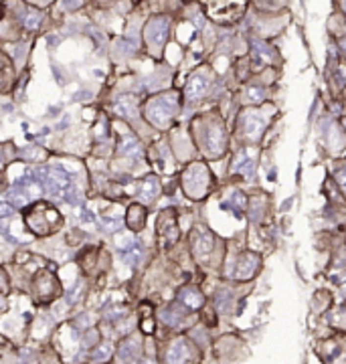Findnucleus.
<instances>
[{"label": "nucleus", "instance_id": "nucleus-23", "mask_svg": "<svg viewBox=\"0 0 346 364\" xmlns=\"http://www.w3.org/2000/svg\"><path fill=\"white\" fill-rule=\"evenodd\" d=\"M59 6L63 12H75L85 6V0H59Z\"/></svg>", "mask_w": 346, "mask_h": 364}, {"label": "nucleus", "instance_id": "nucleus-3", "mask_svg": "<svg viewBox=\"0 0 346 364\" xmlns=\"http://www.w3.org/2000/svg\"><path fill=\"white\" fill-rule=\"evenodd\" d=\"M168 33H170V19L168 17H154L150 19L144 26V39L146 45L154 51H162V47L168 41Z\"/></svg>", "mask_w": 346, "mask_h": 364}, {"label": "nucleus", "instance_id": "nucleus-1", "mask_svg": "<svg viewBox=\"0 0 346 364\" xmlns=\"http://www.w3.org/2000/svg\"><path fill=\"white\" fill-rule=\"evenodd\" d=\"M21 217H23L26 231L33 233L39 239L55 237L59 231H61V227L65 223V219H63L61 212H59V208L47 199L33 201L31 205L21 210Z\"/></svg>", "mask_w": 346, "mask_h": 364}, {"label": "nucleus", "instance_id": "nucleus-18", "mask_svg": "<svg viewBox=\"0 0 346 364\" xmlns=\"http://www.w3.org/2000/svg\"><path fill=\"white\" fill-rule=\"evenodd\" d=\"M178 299L183 301L185 308H188V310H199L205 303V297H203V294L197 290V287H185V290H180Z\"/></svg>", "mask_w": 346, "mask_h": 364}, {"label": "nucleus", "instance_id": "nucleus-22", "mask_svg": "<svg viewBox=\"0 0 346 364\" xmlns=\"http://www.w3.org/2000/svg\"><path fill=\"white\" fill-rule=\"evenodd\" d=\"M26 45L24 43H21V41H17V43H14L12 45V59L14 61H17V65H23V61H24V57H26Z\"/></svg>", "mask_w": 346, "mask_h": 364}, {"label": "nucleus", "instance_id": "nucleus-19", "mask_svg": "<svg viewBox=\"0 0 346 364\" xmlns=\"http://www.w3.org/2000/svg\"><path fill=\"white\" fill-rule=\"evenodd\" d=\"M233 170H235V172H241L245 178H249V176L255 174V164H253V160H251L247 154H241V156H237Z\"/></svg>", "mask_w": 346, "mask_h": 364}, {"label": "nucleus", "instance_id": "nucleus-17", "mask_svg": "<svg viewBox=\"0 0 346 364\" xmlns=\"http://www.w3.org/2000/svg\"><path fill=\"white\" fill-rule=\"evenodd\" d=\"M117 253H119V257H122V259H124L128 265H138V263H142V259H144V245H142L138 239H134L128 247L119 249Z\"/></svg>", "mask_w": 346, "mask_h": 364}, {"label": "nucleus", "instance_id": "nucleus-11", "mask_svg": "<svg viewBox=\"0 0 346 364\" xmlns=\"http://www.w3.org/2000/svg\"><path fill=\"white\" fill-rule=\"evenodd\" d=\"M142 356V344L136 336H132L128 340H124L119 344V350H117V358L122 364H138Z\"/></svg>", "mask_w": 346, "mask_h": 364}, {"label": "nucleus", "instance_id": "nucleus-5", "mask_svg": "<svg viewBox=\"0 0 346 364\" xmlns=\"http://www.w3.org/2000/svg\"><path fill=\"white\" fill-rule=\"evenodd\" d=\"M115 156L124 160H140L144 156V148L134 134H122L115 144Z\"/></svg>", "mask_w": 346, "mask_h": 364}, {"label": "nucleus", "instance_id": "nucleus-14", "mask_svg": "<svg viewBox=\"0 0 346 364\" xmlns=\"http://www.w3.org/2000/svg\"><path fill=\"white\" fill-rule=\"evenodd\" d=\"M194 255L199 257V259H207V257L213 253V247H215V237L208 229H199L197 235H194Z\"/></svg>", "mask_w": 346, "mask_h": 364}, {"label": "nucleus", "instance_id": "nucleus-20", "mask_svg": "<svg viewBox=\"0 0 346 364\" xmlns=\"http://www.w3.org/2000/svg\"><path fill=\"white\" fill-rule=\"evenodd\" d=\"M112 354H114V346L110 342H101L92 350V360L93 362H108L112 358Z\"/></svg>", "mask_w": 346, "mask_h": 364}, {"label": "nucleus", "instance_id": "nucleus-7", "mask_svg": "<svg viewBox=\"0 0 346 364\" xmlns=\"http://www.w3.org/2000/svg\"><path fill=\"white\" fill-rule=\"evenodd\" d=\"M112 112L119 117V119H124V121H134L138 117V99L130 95V93H124V95H119L115 97L114 101V108Z\"/></svg>", "mask_w": 346, "mask_h": 364}, {"label": "nucleus", "instance_id": "nucleus-31", "mask_svg": "<svg viewBox=\"0 0 346 364\" xmlns=\"http://www.w3.org/2000/svg\"><path fill=\"white\" fill-rule=\"evenodd\" d=\"M140 364H156L154 360H148V358H144V360H140Z\"/></svg>", "mask_w": 346, "mask_h": 364}, {"label": "nucleus", "instance_id": "nucleus-15", "mask_svg": "<svg viewBox=\"0 0 346 364\" xmlns=\"http://www.w3.org/2000/svg\"><path fill=\"white\" fill-rule=\"evenodd\" d=\"M259 267V255L255 253H245L241 259H239V265H237V279H249L255 271Z\"/></svg>", "mask_w": 346, "mask_h": 364}, {"label": "nucleus", "instance_id": "nucleus-2", "mask_svg": "<svg viewBox=\"0 0 346 364\" xmlns=\"http://www.w3.org/2000/svg\"><path fill=\"white\" fill-rule=\"evenodd\" d=\"M178 112V99L172 93H160L150 97L144 105V117L158 130H166Z\"/></svg>", "mask_w": 346, "mask_h": 364}, {"label": "nucleus", "instance_id": "nucleus-26", "mask_svg": "<svg viewBox=\"0 0 346 364\" xmlns=\"http://www.w3.org/2000/svg\"><path fill=\"white\" fill-rule=\"evenodd\" d=\"M247 99H249L251 103H259V101H263V91L257 89V87H251V89L247 91Z\"/></svg>", "mask_w": 346, "mask_h": 364}, {"label": "nucleus", "instance_id": "nucleus-28", "mask_svg": "<svg viewBox=\"0 0 346 364\" xmlns=\"http://www.w3.org/2000/svg\"><path fill=\"white\" fill-rule=\"evenodd\" d=\"M6 287H8V275H6L4 267H0V292H4Z\"/></svg>", "mask_w": 346, "mask_h": 364}, {"label": "nucleus", "instance_id": "nucleus-30", "mask_svg": "<svg viewBox=\"0 0 346 364\" xmlns=\"http://www.w3.org/2000/svg\"><path fill=\"white\" fill-rule=\"evenodd\" d=\"M33 6H39V8H43V6H49V4H53L55 0H28Z\"/></svg>", "mask_w": 346, "mask_h": 364}, {"label": "nucleus", "instance_id": "nucleus-33", "mask_svg": "<svg viewBox=\"0 0 346 364\" xmlns=\"http://www.w3.org/2000/svg\"><path fill=\"white\" fill-rule=\"evenodd\" d=\"M342 8H344V12H346V0H342Z\"/></svg>", "mask_w": 346, "mask_h": 364}, {"label": "nucleus", "instance_id": "nucleus-29", "mask_svg": "<svg viewBox=\"0 0 346 364\" xmlns=\"http://www.w3.org/2000/svg\"><path fill=\"white\" fill-rule=\"evenodd\" d=\"M336 178H338V184L346 190V168H342V170H338V174H336Z\"/></svg>", "mask_w": 346, "mask_h": 364}, {"label": "nucleus", "instance_id": "nucleus-13", "mask_svg": "<svg viewBox=\"0 0 346 364\" xmlns=\"http://www.w3.org/2000/svg\"><path fill=\"white\" fill-rule=\"evenodd\" d=\"M208 87H210V81H208L207 75L197 73V75H192L190 81L186 83L185 95H186V99H188V101H199L201 97H205V95H207Z\"/></svg>", "mask_w": 346, "mask_h": 364}, {"label": "nucleus", "instance_id": "nucleus-27", "mask_svg": "<svg viewBox=\"0 0 346 364\" xmlns=\"http://www.w3.org/2000/svg\"><path fill=\"white\" fill-rule=\"evenodd\" d=\"M77 326H79L81 330H89V328H93V326H92V314H89V312H83V314H81V318H77Z\"/></svg>", "mask_w": 346, "mask_h": 364}, {"label": "nucleus", "instance_id": "nucleus-9", "mask_svg": "<svg viewBox=\"0 0 346 364\" xmlns=\"http://www.w3.org/2000/svg\"><path fill=\"white\" fill-rule=\"evenodd\" d=\"M160 180L156 174H148L146 178H142L138 182V190H136V196L140 203H154L158 196H160Z\"/></svg>", "mask_w": 346, "mask_h": 364}, {"label": "nucleus", "instance_id": "nucleus-32", "mask_svg": "<svg viewBox=\"0 0 346 364\" xmlns=\"http://www.w3.org/2000/svg\"><path fill=\"white\" fill-rule=\"evenodd\" d=\"M342 297H344V299H346V285H344V287H342Z\"/></svg>", "mask_w": 346, "mask_h": 364}, {"label": "nucleus", "instance_id": "nucleus-16", "mask_svg": "<svg viewBox=\"0 0 346 364\" xmlns=\"http://www.w3.org/2000/svg\"><path fill=\"white\" fill-rule=\"evenodd\" d=\"M166 364H185L188 360V346L185 340H174L168 350H166V356H164Z\"/></svg>", "mask_w": 346, "mask_h": 364}, {"label": "nucleus", "instance_id": "nucleus-10", "mask_svg": "<svg viewBox=\"0 0 346 364\" xmlns=\"http://www.w3.org/2000/svg\"><path fill=\"white\" fill-rule=\"evenodd\" d=\"M124 225L130 233H140L146 227V208L142 203H132L126 208L124 215Z\"/></svg>", "mask_w": 346, "mask_h": 364}, {"label": "nucleus", "instance_id": "nucleus-24", "mask_svg": "<svg viewBox=\"0 0 346 364\" xmlns=\"http://www.w3.org/2000/svg\"><path fill=\"white\" fill-rule=\"evenodd\" d=\"M229 301H231V294L229 292H219L217 296H215V303H217V308L221 310V312H227L229 310Z\"/></svg>", "mask_w": 346, "mask_h": 364}, {"label": "nucleus", "instance_id": "nucleus-25", "mask_svg": "<svg viewBox=\"0 0 346 364\" xmlns=\"http://www.w3.org/2000/svg\"><path fill=\"white\" fill-rule=\"evenodd\" d=\"M17 215V210L10 206V203L4 199V196H0V219H10Z\"/></svg>", "mask_w": 346, "mask_h": 364}, {"label": "nucleus", "instance_id": "nucleus-4", "mask_svg": "<svg viewBox=\"0 0 346 364\" xmlns=\"http://www.w3.org/2000/svg\"><path fill=\"white\" fill-rule=\"evenodd\" d=\"M208 182V174L203 164H190L185 176H183V186L190 196H199Z\"/></svg>", "mask_w": 346, "mask_h": 364}, {"label": "nucleus", "instance_id": "nucleus-12", "mask_svg": "<svg viewBox=\"0 0 346 364\" xmlns=\"http://www.w3.org/2000/svg\"><path fill=\"white\" fill-rule=\"evenodd\" d=\"M267 126V119L257 114V112H247L245 117H243V128H245V134H247V138L249 140H259L261 138V134Z\"/></svg>", "mask_w": 346, "mask_h": 364}, {"label": "nucleus", "instance_id": "nucleus-21", "mask_svg": "<svg viewBox=\"0 0 346 364\" xmlns=\"http://www.w3.org/2000/svg\"><path fill=\"white\" fill-rule=\"evenodd\" d=\"M183 318H185V312H180V310H176V308H168V310L160 312V320L166 324V326H170V328L180 326Z\"/></svg>", "mask_w": 346, "mask_h": 364}, {"label": "nucleus", "instance_id": "nucleus-8", "mask_svg": "<svg viewBox=\"0 0 346 364\" xmlns=\"http://www.w3.org/2000/svg\"><path fill=\"white\" fill-rule=\"evenodd\" d=\"M43 21H45L43 8L33 6V4H24L21 14H19V23L26 33H37V30L43 26Z\"/></svg>", "mask_w": 346, "mask_h": 364}, {"label": "nucleus", "instance_id": "nucleus-6", "mask_svg": "<svg viewBox=\"0 0 346 364\" xmlns=\"http://www.w3.org/2000/svg\"><path fill=\"white\" fill-rule=\"evenodd\" d=\"M203 146L208 152L210 156H221L225 150V134L221 128H217V124H208L205 126V134H203Z\"/></svg>", "mask_w": 346, "mask_h": 364}]
</instances>
